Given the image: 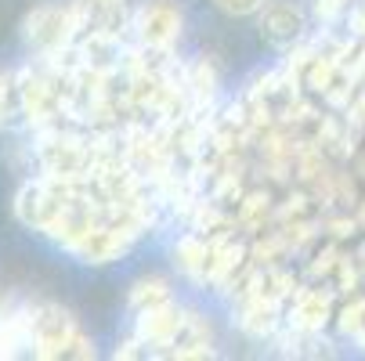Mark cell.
Listing matches in <instances>:
<instances>
[{
    "label": "cell",
    "mask_w": 365,
    "mask_h": 361,
    "mask_svg": "<svg viewBox=\"0 0 365 361\" xmlns=\"http://www.w3.org/2000/svg\"><path fill=\"white\" fill-rule=\"evenodd\" d=\"M33 354L36 357H94L91 340L80 333L76 318L58 303L33 311Z\"/></svg>",
    "instance_id": "6da1fadb"
},
{
    "label": "cell",
    "mask_w": 365,
    "mask_h": 361,
    "mask_svg": "<svg viewBox=\"0 0 365 361\" xmlns=\"http://www.w3.org/2000/svg\"><path fill=\"white\" fill-rule=\"evenodd\" d=\"M80 29V15L76 8H58V4H43L26 19V40L40 51H58L73 40V33Z\"/></svg>",
    "instance_id": "7a4b0ae2"
},
{
    "label": "cell",
    "mask_w": 365,
    "mask_h": 361,
    "mask_svg": "<svg viewBox=\"0 0 365 361\" xmlns=\"http://www.w3.org/2000/svg\"><path fill=\"white\" fill-rule=\"evenodd\" d=\"M134 29H138L141 47L170 51L181 36V11L170 0H148V4H141L138 15H134Z\"/></svg>",
    "instance_id": "3957f363"
},
{
    "label": "cell",
    "mask_w": 365,
    "mask_h": 361,
    "mask_svg": "<svg viewBox=\"0 0 365 361\" xmlns=\"http://www.w3.org/2000/svg\"><path fill=\"white\" fill-rule=\"evenodd\" d=\"M333 318V300L329 293H322L319 286H307V289H293L286 300V322L293 329L304 333H322Z\"/></svg>",
    "instance_id": "277c9868"
},
{
    "label": "cell",
    "mask_w": 365,
    "mask_h": 361,
    "mask_svg": "<svg viewBox=\"0 0 365 361\" xmlns=\"http://www.w3.org/2000/svg\"><path fill=\"white\" fill-rule=\"evenodd\" d=\"M181 318H185V311H181L174 300L155 303V307H145V311H138V333H134V336L148 347V354L160 357V350L174 340Z\"/></svg>",
    "instance_id": "5b68a950"
},
{
    "label": "cell",
    "mask_w": 365,
    "mask_h": 361,
    "mask_svg": "<svg viewBox=\"0 0 365 361\" xmlns=\"http://www.w3.org/2000/svg\"><path fill=\"white\" fill-rule=\"evenodd\" d=\"M160 357H181V361L185 357H214V333L206 325V318L195 311H185L174 340L160 350Z\"/></svg>",
    "instance_id": "8992f818"
},
{
    "label": "cell",
    "mask_w": 365,
    "mask_h": 361,
    "mask_svg": "<svg viewBox=\"0 0 365 361\" xmlns=\"http://www.w3.org/2000/svg\"><path fill=\"white\" fill-rule=\"evenodd\" d=\"M260 36L275 47H293L304 36V11L293 4H264L260 8Z\"/></svg>",
    "instance_id": "52a82bcc"
},
{
    "label": "cell",
    "mask_w": 365,
    "mask_h": 361,
    "mask_svg": "<svg viewBox=\"0 0 365 361\" xmlns=\"http://www.w3.org/2000/svg\"><path fill=\"white\" fill-rule=\"evenodd\" d=\"M235 322L246 336L253 340H268L279 325V303L253 296V293H239V307H235Z\"/></svg>",
    "instance_id": "ba28073f"
},
{
    "label": "cell",
    "mask_w": 365,
    "mask_h": 361,
    "mask_svg": "<svg viewBox=\"0 0 365 361\" xmlns=\"http://www.w3.org/2000/svg\"><path fill=\"white\" fill-rule=\"evenodd\" d=\"M167 300H174V296H170V286L163 278H138L130 286V307L134 311H145V307L167 303Z\"/></svg>",
    "instance_id": "9c48e42d"
},
{
    "label": "cell",
    "mask_w": 365,
    "mask_h": 361,
    "mask_svg": "<svg viewBox=\"0 0 365 361\" xmlns=\"http://www.w3.org/2000/svg\"><path fill=\"white\" fill-rule=\"evenodd\" d=\"M336 322H340V333L344 336H351V340H358L365 347V296H354L344 311L336 315Z\"/></svg>",
    "instance_id": "30bf717a"
},
{
    "label": "cell",
    "mask_w": 365,
    "mask_h": 361,
    "mask_svg": "<svg viewBox=\"0 0 365 361\" xmlns=\"http://www.w3.org/2000/svg\"><path fill=\"white\" fill-rule=\"evenodd\" d=\"M351 11V0H315V19L319 22H336L340 15H347Z\"/></svg>",
    "instance_id": "8fae6325"
},
{
    "label": "cell",
    "mask_w": 365,
    "mask_h": 361,
    "mask_svg": "<svg viewBox=\"0 0 365 361\" xmlns=\"http://www.w3.org/2000/svg\"><path fill=\"white\" fill-rule=\"evenodd\" d=\"M214 4H217L225 15H235V19H242V15H257L260 8L268 4V0H214Z\"/></svg>",
    "instance_id": "7c38bea8"
},
{
    "label": "cell",
    "mask_w": 365,
    "mask_h": 361,
    "mask_svg": "<svg viewBox=\"0 0 365 361\" xmlns=\"http://www.w3.org/2000/svg\"><path fill=\"white\" fill-rule=\"evenodd\" d=\"M4 116H8V80L0 76V123H4Z\"/></svg>",
    "instance_id": "4fadbf2b"
},
{
    "label": "cell",
    "mask_w": 365,
    "mask_h": 361,
    "mask_svg": "<svg viewBox=\"0 0 365 361\" xmlns=\"http://www.w3.org/2000/svg\"><path fill=\"white\" fill-rule=\"evenodd\" d=\"M109 4H123V0H109Z\"/></svg>",
    "instance_id": "5bb4252c"
}]
</instances>
